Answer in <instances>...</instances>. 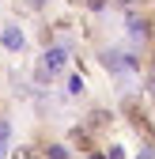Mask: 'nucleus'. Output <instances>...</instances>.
Instances as JSON below:
<instances>
[{"instance_id":"1","label":"nucleus","mask_w":155,"mask_h":159,"mask_svg":"<svg viewBox=\"0 0 155 159\" xmlns=\"http://www.w3.org/2000/svg\"><path fill=\"white\" fill-rule=\"evenodd\" d=\"M64 57H68V53H64V46H53V49L46 53V72H57V68L64 65Z\"/></svg>"},{"instance_id":"2","label":"nucleus","mask_w":155,"mask_h":159,"mask_svg":"<svg viewBox=\"0 0 155 159\" xmlns=\"http://www.w3.org/2000/svg\"><path fill=\"white\" fill-rule=\"evenodd\" d=\"M4 46H8V49H19V46H23V34H19L15 27H8V30H4Z\"/></svg>"},{"instance_id":"3","label":"nucleus","mask_w":155,"mask_h":159,"mask_svg":"<svg viewBox=\"0 0 155 159\" xmlns=\"http://www.w3.org/2000/svg\"><path fill=\"white\" fill-rule=\"evenodd\" d=\"M68 91H72V95H80V91H83V80H80V76H72V80H68Z\"/></svg>"},{"instance_id":"4","label":"nucleus","mask_w":155,"mask_h":159,"mask_svg":"<svg viewBox=\"0 0 155 159\" xmlns=\"http://www.w3.org/2000/svg\"><path fill=\"white\" fill-rule=\"evenodd\" d=\"M91 159H102V155H91Z\"/></svg>"},{"instance_id":"5","label":"nucleus","mask_w":155,"mask_h":159,"mask_svg":"<svg viewBox=\"0 0 155 159\" xmlns=\"http://www.w3.org/2000/svg\"><path fill=\"white\" fill-rule=\"evenodd\" d=\"M151 87H155V80H151Z\"/></svg>"}]
</instances>
